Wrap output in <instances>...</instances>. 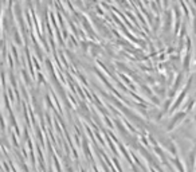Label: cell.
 <instances>
[{
	"mask_svg": "<svg viewBox=\"0 0 196 172\" xmlns=\"http://www.w3.org/2000/svg\"><path fill=\"white\" fill-rule=\"evenodd\" d=\"M191 58H192V54H191V52H187V55H185V58H184V62H183V67H184V71L189 69Z\"/></svg>",
	"mask_w": 196,
	"mask_h": 172,
	"instance_id": "6da1fadb",
	"label": "cell"
},
{
	"mask_svg": "<svg viewBox=\"0 0 196 172\" xmlns=\"http://www.w3.org/2000/svg\"><path fill=\"white\" fill-rule=\"evenodd\" d=\"M194 34L196 36V16H194Z\"/></svg>",
	"mask_w": 196,
	"mask_h": 172,
	"instance_id": "7a4b0ae2",
	"label": "cell"
}]
</instances>
